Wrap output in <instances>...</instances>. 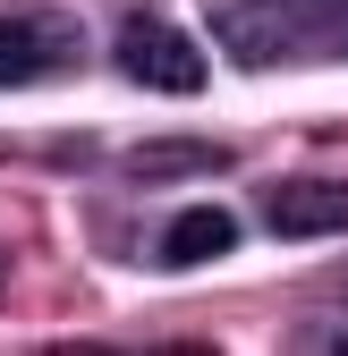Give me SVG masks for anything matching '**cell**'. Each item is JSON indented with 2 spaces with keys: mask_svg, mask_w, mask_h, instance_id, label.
I'll return each instance as SVG.
<instances>
[{
  "mask_svg": "<svg viewBox=\"0 0 348 356\" xmlns=\"http://www.w3.org/2000/svg\"><path fill=\"white\" fill-rule=\"evenodd\" d=\"M230 246H238L230 204H187V212L161 229V263H170V272H187V263H204V254H230Z\"/></svg>",
  "mask_w": 348,
  "mask_h": 356,
  "instance_id": "5b68a950",
  "label": "cell"
},
{
  "mask_svg": "<svg viewBox=\"0 0 348 356\" xmlns=\"http://www.w3.org/2000/svg\"><path fill=\"white\" fill-rule=\"evenodd\" d=\"M315 348H348V331H340V339H315Z\"/></svg>",
  "mask_w": 348,
  "mask_h": 356,
  "instance_id": "52a82bcc",
  "label": "cell"
},
{
  "mask_svg": "<svg viewBox=\"0 0 348 356\" xmlns=\"http://www.w3.org/2000/svg\"><path fill=\"white\" fill-rule=\"evenodd\" d=\"M221 161H230V145H145V153H127V178H196Z\"/></svg>",
  "mask_w": 348,
  "mask_h": 356,
  "instance_id": "8992f818",
  "label": "cell"
},
{
  "mask_svg": "<svg viewBox=\"0 0 348 356\" xmlns=\"http://www.w3.org/2000/svg\"><path fill=\"white\" fill-rule=\"evenodd\" d=\"M212 34L238 68L289 60H348V0H221Z\"/></svg>",
  "mask_w": 348,
  "mask_h": 356,
  "instance_id": "6da1fadb",
  "label": "cell"
},
{
  "mask_svg": "<svg viewBox=\"0 0 348 356\" xmlns=\"http://www.w3.org/2000/svg\"><path fill=\"white\" fill-rule=\"evenodd\" d=\"M264 220L280 238H340L348 229V178H289L264 195Z\"/></svg>",
  "mask_w": 348,
  "mask_h": 356,
  "instance_id": "277c9868",
  "label": "cell"
},
{
  "mask_svg": "<svg viewBox=\"0 0 348 356\" xmlns=\"http://www.w3.org/2000/svg\"><path fill=\"white\" fill-rule=\"evenodd\" d=\"M111 60L136 76V85H153V94H196V85H204V51H196L170 17H153V9H127V17H119Z\"/></svg>",
  "mask_w": 348,
  "mask_h": 356,
  "instance_id": "3957f363",
  "label": "cell"
},
{
  "mask_svg": "<svg viewBox=\"0 0 348 356\" xmlns=\"http://www.w3.org/2000/svg\"><path fill=\"white\" fill-rule=\"evenodd\" d=\"M85 60V17L60 0H0V85H42Z\"/></svg>",
  "mask_w": 348,
  "mask_h": 356,
  "instance_id": "7a4b0ae2",
  "label": "cell"
},
{
  "mask_svg": "<svg viewBox=\"0 0 348 356\" xmlns=\"http://www.w3.org/2000/svg\"><path fill=\"white\" fill-rule=\"evenodd\" d=\"M0 272H9V254H0Z\"/></svg>",
  "mask_w": 348,
  "mask_h": 356,
  "instance_id": "ba28073f",
  "label": "cell"
}]
</instances>
